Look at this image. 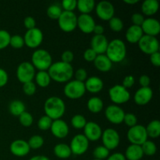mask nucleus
<instances>
[{
  "label": "nucleus",
  "instance_id": "obj_20",
  "mask_svg": "<svg viewBox=\"0 0 160 160\" xmlns=\"http://www.w3.org/2000/svg\"><path fill=\"white\" fill-rule=\"evenodd\" d=\"M50 131L54 137L59 139H62L68 135L70 129L67 123L64 120L59 119V120H53L50 128Z\"/></svg>",
  "mask_w": 160,
  "mask_h": 160
},
{
  "label": "nucleus",
  "instance_id": "obj_42",
  "mask_svg": "<svg viewBox=\"0 0 160 160\" xmlns=\"http://www.w3.org/2000/svg\"><path fill=\"white\" fill-rule=\"evenodd\" d=\"M53 120L50 119L49 117L47 116H43V117H40V119L38 121V127L41 131H48L50 130L51 125L52 123Z\"/></svg>",
  "mask_w": 160,
  "mask_h": 160
},
{
  "label": "nucleus",
  "instance_id": "obj_25",
  "mask_svg": "<svg viewBox=\"0 0 160 160\" xmlns=\"http://www.w3.org/2000/svg\"><path fill=\"white\" fill-rule=\"evenodd\" d=\"M93 62L97 70L101 72H104V73L109 71L112 67V62L109 60L106 54L98 55Z\"/></svg>",
  "mask_w": 160,
  "mask_h": 160
},
{
  "label": "nucleus",
  "instance_id": "obj_54",
  "mask_svg": "<svg viewBox=\"0 0 160 160\" xmlns=\"http://www.w3.org/2000/svg\"><path fill=\"white\" fill-rule=\"evenodd\" d=\"M150 62L154 67H159L160 66V53L159 52L150 55Z\"/></svg>",
  "mask_w": 160,
  "mask_h": 160
},
{
  "label": "nucleus",
  "instance_id": "obj_1",
  "mask_svg": "<svg viewBox=\"0 0 160 160\" xmlns=\"http://www.w3.org/2000/svg\"><path fill=\"white\" fill-rule=\"evenodd\" d=\"M52 80L57 83H67L71 81L74 73L73 66L70 63H66L62 61L52 62L48 70Z\"/></svg>",
  "mask_w": 160,
  "mask_h": 160
},
{
  "label": "nucleus",
  "instance_id": "obj_28",
  "mask_svg": "<svg viewBox=\"0 0 160 160\" xmlns=\"http://www.w3.org/2000/svg\"><path fill=\"white\" fill-rule=\"evenodd\" d=\"M53 152H54L55 156L61 159H68L72 155L70 146L64 143L57 144L53 148Z\"/></svg>",
  "mask_w": 160,
  "mask_h": 160
},
{
  "label": "nucleus",
  "instance_id": "obj_5",
  "mask_svg": "<svg viewBox=\"0 0 160 160\" xmlns=\"http://www.w3.org/2000/svg\"><path fill=\"white\" fill-rule=\"evenodd\" d=\"M86 92L84 82L71 80L64 86L63 93L66 97L70 99H78L84 96Z\"/></svg>",
  "mask_w": 160,
  "mask_h": 160
},
{
  "label": "nucleus",
  "instance_id": "obj_17",
  "mask_svg": "<svg viewBox=\"0 0 160 160\" xmlns=\"http://www.w3.org/2000/svg\"><path fill=\"white\" fill-rule=\"evenodd\" d=\"M95 21L90 14H81L78 17L77 27L84 34H92L93 33L94 28L95 26Z\"/></svg>",
  "mask_w": 160,
  "mask_h": 160
},
{
  "label": "nucleus",
  "instance_id": "obj_21",
  "mask_svg": "<svg viewBox=\"0 0 160 160\" xmlns=\"http://www.w3.org/2000/svg\"><path fill=\"white\" fill-rule=\"evenodd\" d=\"M153 97L152 89L150 87L142 88L138 89L134 96V102L138 106L147 105L152 100Z\"/></svg>",
  "mask_w": 160,
  "mask_h": 160
},
{
  "label": "nucleus",
  "instance_id": "obj_6",
  "mask_svg": "<svg viewBox=\"0 0 160 160\" xmlns=\"http://www.w3.org/2000/svg\"><path fill=\"white\" fill-rule=\"evenodd\" d=\"M109 96L114 105H121L128 102L131 98L129 91L121 84H116L109 90Z\"/></svg>",
  "mask_w": 160,
  "mask_h": 160
},
{
  "label": "nucleus",
  "instance_id": "obj_53",
  "mask_svg": "<svg viewBox=\"0 0 160 160\" xmlns=\"http://www.w3.org/2000/svg\"><path fill=\"white\" fill-rule=\"evenodd\" d=\"M9 80V76L8 73L4 69L0 68V88L4 87L8 82Z\"/></svg>",
  "mask_w": 160,
  "mask_h": 160
},
{
  "label": "nucleus",
  "instance_id": "obj_56",
  "mask_svg": "<svg viewBox=\"0 0 160 160\" xmlns=\"http://www.w3.org/2000/svg\"><path fill=\"white\" fill-rule=\"evenodd\" d=\"M106 160H127L124 155L120 152H115L109 155Z\"/></svg>",
  "mask_w": 160,
  "mask_h": 160
},
{
  "label": "nucleus",
  "instance_id": "obj_31",
  "mask_svg": "<svg viewBox=\"0 0 160 160\" xmlns=\"http://www.w3.org/2000/svg\"><path fill=\"white\" fill-rule=\"evenodd\" d=\"M9 111L12 116L20 117L26 111L25 104L20 100H13L9 105Z\"/></svg>",
  "mask_w": 160,
  "mask_h": 160
},
{
  "label": "nucleus",
  "instance_id": "obj_12",
  "mask_svg": "<svg viewBox=\"0 0 160 160\" xmlns=\"http://www.w3.org/2000/svg\"><path fill=\"white\" fill-rule=\"evenodd\" d=\"M101 139L102 141L103 146L109 151L117 148L120 142V134L113 128H107L102 131Z\"/></svg>",
  "mask_w": 160,
  "mask_h": 160
},
{
  "label": "nucleus",
  "instance_id": "obj_34",
  "mask_svg": "<svg viewBox=\"0 0 160 160\" xmlns=\"http://www.w3.org/2000/svg\"><path fill=\"white\" fill-rule=\"evenodd\" d=\"M142 149L143 152V154L148 156H152L157 152V146L156 144L151 140H147L144 142L142 145Z\"/></svg>",
  "mask_w": 160,
  "mask_h": 160
},
{
  "label": "nucleus",
  "instance_id": "obj_41",
  "mask_svg": "<svg viewBox=\"0 0 160 160\" xmlns=\"http://www.w3.org/2000/svg\"><path fill=\"white\" fill-rule=\"evenodd\" d=\"M11 35L6 30H0V50L4 49L9 45Z\"/></svg>",
  "mask_w": 160,
  "mask_h": 160
},
{
  "label": "nucleus",
  "instance_id": "obj_46",
  "mask_svg": "<svg viewBox=\"0 0 160 160\" xmlns=\"http://www.w3.org/2000/svg\"><path fill=\"white\" fill-rule=\"evenodd\" d=\"M23 91L25 95H29V96L33 95L34 94H35L36 91H37L35 83L34 81H31V82L23 84Z\"/></svg>",
  "mask_w": 160,
  "mask_h": 160
},
{
  "label": "nucleus",
  "instance_id": "obj_3",
  "mask_svg": "<svg viewBox=\"0 0 160 160\" xmlns=\"http://www.w3.org/2000/svg\"><path fill=\"white\" fill-rule=\"evenodd\" d=\"M105 54L112 63L120 62L127 56V46L120 39H113L108 44Z\"/></svg>",
  "mask_w": 160,
  "mask_h": 160
},
{
  "label": "nucleus",
  "instance_id": "obj_59",
  "mask_svg": "<svg viewBox=\"0 0 160 160\" xmlns=\"http://www.w3.org/2000/svg\"><path fill=\"white\" fill-rule=\"evenodd\" d=\"M124 2L126 4L128 5H134L137 4V3L139 2V0H124Z\"/></svg>",
  "mask_w": 160,
  "mask_h": 160
},
{
  "label": "nucleus",
  "instance_id": "obj_43",
  "mask_svg": "<svg viewBox=\"0 0 160 160\" xmlns=\"http://www.w3.org/2000/svg\"><path fill=\"white\" fill-rule=\"evenodd\" d=\"M9 45L12 46L13 48H21L24 45V41L23 38L19 34H14L10 38V42H9Z\"/></svg>",
  "mask_w": 160,
  "mask_h": 160
},
{
  "label": "nucleus",
  "instance_id": "obj_16",
  "mask_svg": "<svg viewBox=\"0 0 160 160\" xmlns=\"http://www.w3.org/2000/svg\"><path fill=\"white\" fill-rule=\"evenodd\" d=\"M102 130L100 125L95 122H87L84 128V135L87 138L88 141L96 142L99 140L102 137Z\"/></svg>",
  "mask_w": 160,
  "mask_h": 160
},
{
  "label": "nucleus",
  "instance_id": "obj_52",
  "mask_svg": "<svg viewBox=\"0 0 160 160\" xmlns=\"http://www.w3.org/2000/svg\"><path fill=\"white\" fill-rule=\"evenodd\" d=\"M23 24H24V27L28 30H31L36 28L35 20H34V17H31V16L25 17L24 20H23Z\"/></svg>",
  "mask_w": 160,
  "mask_h": 160
},
{
  "label": "nucleus",
  "instance_id": "obj_23",
  "mask_svg": "<svg viewBox=\"0 0 160 160\" xmlns=\"http://www.w3.org/2000/svg\"><path fill=\"white\" fill-rule=\"evenodd\" d=\"M84 86H85L86 91L90 93L96 94L102 90L104 87V83L102 80L98 77L92 76L84 81Z\"/></svg>",
  "mask_w": 160,
  "mask_h": 160
},
{
  "label": "nucleus",
  "instance_id": "obj_8",
  "mask_svg": "<svg viewBox=\"0 0 160 160\" xmlns=\"http://www.w3.org/2000/svg\"><path fill=\"white\" fill-rule=\"evenodd\" d=\"M127 138L131 145H142L144 142L148 140L145 127L137 124L129 128L127 134Z\"/></svg>",
  "mask_w": 160,
  "mask_h": 160
},
{
  "label": "nucleus",
  "instance_id": "obj_24",
  "mask_svg": "<svg viewBox=\"0 0 160 160\" xmlns=\"http://www.w3.org/2000/svg\"><path fill=\"white\" fill-rule=\"evenodd\" d=\"M143 35L144 33L141 27L131 25L127 30L125 38L129 43L136 44L140 41V39L142 38Z\"/></svg>",
  "mask_w": 160,
  "mask_h": 160
},
{
  "label": "nucleus",
  "instance_id": "obj_32",
  "mask_svg": "<svg viewBox=\"0 0 160 160\" xmlns=\"http://www.w3.org/2000/svg\"><path fill=\"white\" fill-rule=\"evenodd\" d=\"M148 137L151 138H157L160 135V122L158 120H152L147 127H145Z\"/></svg>",
  "mask_w": 160,
  "mask_h": 160
},
{
  "label": "nucleus",
  "instance_id": "obj_50",
  "mask_svg": "<svg viewBox=\"0 0 160 160\" xmlns=\"http://www.w3.org/2000/svg\"><path fill=\"white\" fill-rule=\"evenodd\" d=\"M74 59V55H73V52H71L70 50H66L62 52V56H61V59H62V62H66V63H70Z\"/></svg>",
  "mask_w": 160,
  "mask_h": 160
},
{
  "label": "nucleus",
  "instance_id": "obj_36",
  "mask_svg": "<svg viewBox=\"0 0 160 160\" xmlns=\"http://www.w3.org/2000/svg\"><path fill=\"white\" fill-rule=\"evenodd\" d=\"M62 9L59 5L52 4L47 9V16L52 20H58L62 12Z\"/></svg>",
  "mask_w": 160,
  "mask_h": 160
},
{
  "label": "nucleus",
  "instance_id": "obj_9",
  "mask_svg": "<svg viewBox=\"0 0 160 160\" xmlns=\"http://www.w3.org/2000/svg\"><path fill=\"white\" fill-rule=\"evenodd\" d=\"M35 74V68L30 62L25 61L21 62L17 69V78L22 84L33 81Z\"/></svg>",
  "mask_w": 160,
  "mask_h": 160
},
{
  "label": "nucleus",
  "instance_id": "obj_49",
  "mask_svg": "<svg viewBox=\"0 0 160 160\" xmlns=\"http://www.w3.org/2000/svg\"><path fill=\"white\" fill-rule=\"evenodd\" d=\"M145 19L144 16L139 12H135L131 16V21H132L133 25H135V26H142Z\"/></svg>",
  "mask_w": 160,
  "mask_h": 160
},
{
  "label": "nucleus",
  "instance_id": "obj_2",
  "mask_svg": "<svg viewBox=\"0 0 160 160\" xmlns=\"http://www.w3.org/2000/svg\"><path fill=\"white\" fill-rule=\"evenodd\" d=\"M45 116L52 120H59L66 112V105L63 100L57 96H52L47 98L44 104Z\"/></svg>",
  "mask_w": 160,
  "mask_h": 160
},
{
  "label": "nucleus",
  "instance_id": "obj_19",
  "mask_svg": "<svg viewBox=\"0 0 160 160\" xmlns=\"http://www.w3.org/2000/svg\"><path fill=\"white\" fill-rule=\"evenodd\" d=\"M141 28L145 35L156 37L160 33L159 21L157 19L152 18V17L145 19Z\"/></svg>",
  "mask_w": 160,
  "mask_h": 160
},
{
  "label": "nucleus",
  "instance_id": "obj_30",
  "mask_svg": "<svg viewBox=\"0 0 160 160\" xmlns=\"http://www.w3.org/2000/svg\"><path fill=\"white\" fill-rule=\"evenodd\" d=\"M94 0H79L77 3V8L81 14H90L95 7Z\"/></svg>",
  "mask_w": 160,
  "mask_h": 160
},
{
  "label": "nucleus",
  "instance_id": "obj_40",
  "mask_svg": "<svg viewBox=\"0 0 160 160\" xmlns=\"http://www.w3.org/2000/svg\"><path fill=\"white\" fill-rule=\"evenodd\" d=\"M19 121H20V124L24 128H29L33 124L34 122V118H33L32 115L30 112L25 111L24 112L21 114L19 117Z\"/></svg>",
  "mask_w": 160,
  "mask_h": 160
},
{
  "label": "nucleus",
  "instance_id": "obj_27",
  "mask_svg": "<svg viewBox=\"0 0 160 160\" xmlns=\"http://www.w3.org/2000/svg\"><path fill=\"white\" fill-rule=\"evenodd\" d=\"M159 3L157 0H145L142 4V11L148 17L155 15L158 12Z\"/></svg>",
  "mask_w": 160,
  "mask_h": 160
},
{
  "label": "nucleus",
  "instance_id": "obj_13",
  "mask_svg": "<svg viewBox=\"0 0 160 160\" xmlns=\"http://www.w3.org/2000/svg\"><path fill=\"white\" fill-rule=\"evenodd\" d=\"M69 146L72 154L75 156H81L88 149L89 141L83 134H78L72 138Z\"/></svg>",
  "mask_w": 160,
  "mask_h": 160
},
{
  "label": "nucleus",
  "instance_id": "obj_4",
  "mask_svg": "<svg viewBox=\"0 0 160 160\" xmlns=\"http://www.w3.org/2000/svg\"><path fill=\"white\" fill-rule=\"evenodd\" d=\"M31 64L38 71H48L52 64V58L47 50L40 48L32 53Z\"/></svg>",
  "mask_w": 160,
  "mask_h": 160
},
{
  "label": "nucleus",
  "instance_id": "obj_60",
  "mask_svg": "<svg viewBox=\"0 0 160 160\" xmlns=\"http://www.w3.org/2000/svg\"><path fill=\"white\" fill-rule=\"evenodd\" d=\"M93 160H100V159H93Z\"/></svg>",
  "mask_w": 160,
  "mask_h": 160
},
{
  "label": "nucleus",
  "instance_id": "obj_38",
  "mask_svg": "<svg viewBox=\"0 0 160 160\" xmlns=\"http://www.w3.org/2000/svg\"><path fill=\"white\" fill-rule=\"evenodd\" d=\"M109 150L107 149L103 145L96 147L93 151V156L95 159L104 160L107 159L109 156Z\"/></svg>",
  "mask_w": 160,
  "mask_h": 160
},
{
  "label": "nucleus",
  "instance_id": "obj_11",
  "mask_svg": "<svg viewBox=\"0 0 160 160\" xmlns=\"http://www.w3.org/2000/svg\"><path fill=\"white\" fill-rule=\"evenodd\" d=\"M24 45L30 48H36L40 46L43 42L44 35L42 30L38 28L28 30L23 36Z\"/></svg>",
  "mask_w": 160,
  "mask_h": 160
},
{
  "label": "nucleus",
  "instance_id": "obj_58",
  "mask_svg": "<svg viewBox=\"0 0 160 160\" xmlns=\"http://www.w3.org/2000/svg\"><path fill=\"white\" fill-rule=\"evenodd\" d=\"M29 160H50L47 156H42V155H38V156H34L31 157Z\"/></svg>",
  "mask_w": 160,
  "mask_h": 160
},
{
  "label": "nucleus",
  "instance_id": "obj_35",
  "mask_svg": "<svg viewBox=\"0 0 160 160\" xmlns=\"http://www.w3.org/2000/svg\"><path fill=\"white\" fill-rule=\"evenodd\" d=\"M44 142H45V141H44L42 136L35 134V135H33L30 138L28 143L31 149H38L43 146Z\"/></svg>",
  "mask_w": 160,
  "mask_h": 160
},
{
  "label": "nucleus",
  "instance_id": "obj_45",
  "mask_svg": "<svg viewBox=\"0 0 160 160\" xmlns=\"http://www.w3.org/2000/svg\"><path fill=\"white\" fill-rule=\"evenodd\" d=\"M123 123L128 127V128H132L138 124V118L134 113H125L124 118H123Z\"/></svg>",
  "mask_w": 160,
  "mask_h": 160
},
{
  "label": "nucleus",
  "instance_id": "obj_18",
  "mask_svg": "<svg viewBox=\"0 0 160 160\" xmlns=\"http://www.w3.org/2000/svg\"><path fill=\"white\" fill-rule=\"evenodd\" d=\"M9 150L10 152L17 157H24L29 154L31 148L28 142L22 139H17L10 144Z\"/></svg>",
  "mask_w": 160,
  "mask_h": 160
},
{
  "label": "nucleus",
  "instance_id": "obj_26",
  "mask_svg": "<svg viewBox=\"0 0 160 160\" xmlns=\"http://www.w3.org/2000/svg\"><path fill=\"white\" fill-rule=\"evenodd\" d=\"M124 156L127 160H141L144 156L142 146L137 145H130L125 151Z\"/></svg>",
  "mask_w": 160,
  "mask_h": 160
},
{
  "label": "nucleus",
  "instance_id": "obj_14",
  "mask_svg": "<svg viewBox=\"0 0 160 160\" xmlns=\"http://www.w3.org/2000/svg\"><path fill=\"white\" fill-rule=\"evenodd\" d=\"M95 12L100 20L109 21L114 17L115 8L112 3L109 1H101L95 5Z\"/></svg>",
  "mask_w": 160,
  "mask_h": 160
},
{
  "label": "nucleus",
  "instance_id": "obj_15",
  "mask_svg": "<svg viewBox=\"0 0 160 160\" xmlns=\"http://www.w3.org/2000/svg\"><path fill=\"white\" fill-rule=\"evenodd\" d=\"M124 115V110L117 105H109L105 110V116L107 120L113 124H120L123 123Z\"/></svg>",
  "mask_w": 160,
  "mask_h": 160
},
{
  "label": "nucleus",
  "instance_id": "obj_29",
  "mask_svg": "<svg viewBox=\"0 0 160 160\" xmlns=\"http://www.w3.org/2000/svg\"><path fill=\"white\" fill-rule=\"evenodd\" d=\"M87 106L88 110L92 113H99L104 107V103L102 98L99 97L93 96L88 99L87 102Z\"/></svg>",
  "mask_w": 160,
  "mask_h": 160
},
{
  "label": "nucleus",
  "instance_id": "obj_7",
  "mask_svg": "<svg viewBox=\"0 0 160 160\" xmlns=\"http://www.w3.org/2000/svg\"><path fill=\"white\" fill-rule=\"evenodd\" d=\"M57 20L59 28L64 32L70 33L76 29L78 17L73 12L62 11Z\"/></svg>",
  "mask_w": 160,
  "mask_h": 160
},
{
  "label": "nucleus",
  "instance_id": "obj_44",
  "mask_svg": "<svg viewBox=\"0 0 160 160\" xmlns=\"http://www.w3.org/2000/svg\"><path fill=\"white\" fill-rule=\"evenodd\" d=\"M77 0H63L61 2V6L63 11L67 12H73L77 8Z\"/></svg>",
  "mask_w": 160,
  "mask_h": 160
},
{
  "label": "nucleus",
  "instance_id": "obj_33",
  "mask_svg": "<svg viewBox=\"0 0 160 160\" xmlns=\"http://www.w3.org/2000/svg\"><path fill=\"white\" fill-rule=\"evenodd\" d=\"M34 79L36 84L41 88L48 87L52 81L48 71H38L35 74Z\"/></svg>",
  "mask_w": 160,
  "mask_h": 160
},
{
  "label": "nucleus",
  "instance_id": "obj_48",
  "mask_svg": "<svg viewBox=\"0 0 160 160\" xmlns=\"http://www.w3.org/2000/svg\"><path fill=\"white\" fill-rule=\"evenodd\" d=\"M97 56H98L97 53L95 52L93 49L89 48H87V49L84 51V55H83V57H84V59H85L87 62H94V60H95Z\"/></svg>",
  "mask_w": 160,
  "mask_h": 160
},
{
  "label": "nucleus",
  "instance_id": "obj_47",
  "mask_svg": "<svg viewBox=\"0 0 160 160\" xmlns=\"http://www.w3.org/2000/svg\"><path fill=\"white\" fill-rule=\"evenodd\" d=\"M75 78L76 81H81V82H84L88 79V73L84 68H79L76 70L74 73Z\"/></svg>",
  "mask_w": 160,
  "mask_h": 160
},
{
  "label": "nucleus",
  "instance_id": "obj_51",
  "mask_svg": "<svg viewBox=\"0 0 160 160\" xmlns=\"http://www.w3.org/2000/svg\"><path fill=\"white\" fill-rule=\"evenodd\" d=\"M134 83H135V79H134V76H132V75H128L123 80V83H122L121 85L128 90V89L131 88H132L134 86Z\"/></svg>",
  "mask_w": 160,
  "mask_h": 160
},
{
  "label": "nucleus",
  "instance_id": "obj_37",
  "mask_svg": "<svg viewBox=\"0 0 160 160\" xmlns=\"http://www.w3.org/2000/svg\"><path fill=\"white\" fill-rule=\"evenodd\" d=\"M70 123H71L73 128H74L75 129H84V126L87 123V120L83 115L77 114L72 117Z\"/></svg>",
  "mask_w": 160,
  "mask_h": 160
},
{
  "label": "nucleus",
  "instance_id": "obj_55",
  "mask_svg": "<svg viewBox=\"0 0 160 160\" xmlns=\"http://www.w3.org/2000/svg\"><path fill=\"white\" fill-rule=\"evenodd\" d=\"M139 84L141 85L142 88H147L149 87V84L151 83V80L148 75L143 74L139 78Z\"/></svg>",
  "mask_w": 160,
  "mask_h": 160
},
{
  "label": "nucleus",
  "instance_id": "obj_57",
  "mask_svg": "<svg viewBox=\"0 0 160 160\" xmlns=\"http://www.w3.org/2000/svg\"><path fill=\"white\" fill-rule=\"evenodd\" d=\"M104 27L101 24H95L94 28L93 33H95V35H102L104 33Z\"/></svg>",
  "mask_w": 160,
  "mask_h": 160
},
{
  "label": "nucleus",
  "instance_id": "obj_10",
  "mask_svg": "<svg viewBox=\"0 0 160 160\" xmlns=\"http://www.w3.org/2000/svg\"><path fill=\"white\" fill-rule=\"evenodd\" d=\"M139 48L142 52L147 55H152L157 52L159 50V42L156 37L144 34L142 38L138 42Z\"/></svg>",
  "mask_w": 160,
  "mask_h": 160
},
{
  "label": "nucleus",
  "instance_id": "obj_22",
  "mask_svg": "<svg viewBox=\"0 0 160 160\" xmlns=\"http://www.w3.org/2000/svg\"><path fill=\"white\" fill-rule=\"evenodd\" d=\"M108 44L109 41L107 38L104 34H102V35H94L91 40L90 45L91 48L93 49L97 53V55H102L106 53Z\"/></svg>",
  "mask_w": 160,
  "mask_h": 160
},
{
  "label": "nucleus",
  "instance_id": "obj_39",
  "mask_svg": "<svg viewBox=\"0 0 160 160\" xmlns=\"http://www.w3.org/2000/svg\"><path fill=\"white\" fill-rule=\"evenodd\" d=\"M109 27L113 32H120L123 28V22L120 17H113L109 20Z\"/></svg>",
  "mask_w": 160,
  "mask_h": 160
}]
</instances>
